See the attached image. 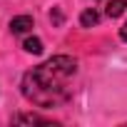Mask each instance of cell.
Masks as SVG:
<instances>
[{
	"instance_id": "cell-1",
	"label": "cell",
	"mask_w": 127,
	"mask_h": 127,
	"mask_svg": "<svg viewBox=\"0 0 127 127\" xmlns=\"http://www.w3.org/2000/svg\"><path fill=\"white\" fill-rule=\"evenodd\" d=\"M75 75H77V60L70 55H55L23 75L20 82L23 97L42 110L60 107L72 97Z\"/></svg>"
},
{
	"instance_id": "cell-2",
	"label": "cell",
	"mask_w": 127,
	"mask_h": 127,
	"mask_svg": "<svg viewBox=\"0 0 127 127\" xmlns=\"http://www.w3.org/2000/svg\"><path fill=\"white\" fill-rule=\"evenodd\" d=\"M10 30H13V35H25V32H30V30H32V18H30V15H18V18H13V20H10Z\"/></svg>"
},
{
	"instance_id": "cell-3",
	"label": "cell",
	"mask_w": 127,
	"mask_h": 127,
	"mask_svg": "<svg viewBox=\"0 0 127 127\" xmlns=\"http://www.w3.org/2000/svg\"><path fill=\"white\" fill-rule=\"evenodd\" d=\"M13 122L15 125H55L52 120H47V117H40V115H15L13 117Z\"/></svg>"
},
{
	"instance_id": "cell-4",
	"label": "cell",
	"mask_w": 127,
	"mask_h": 127,
	"mask_svg": "<svg viewBox=\"0 0 127 127\" xmlns=\"http://www.w3.org/2000/svg\"><path fill=\"white\" fill-rule=\"evenodd\" d=\"M125 10H127V0H110L107 8H105V15L107 18H120Z\"/></svg>"
},
{
	"instance_id": "cell-5",
	"label": "cell",
	"mask_w": 127,
	"mask_h": 127,
	"mask_svg": "<svg viewBox=\"0 0 127 127\" xmlns=\"http://www.w3.org/2000/svg\"><path fill=\"white\" fill-rule=\"evenodd\" d=\"M100 23V13L95 10V8H87L82 15H80V25L82 28H92V25H97Z\"/></svg>"
},
{
	"instance_id": "cell-6",
	"label": "cell",
	"mask_w": 127,
	"mask_h": 127,
	"mask_svg": "<svg viewBox=\"0 0 127 127\" xmlns=\"http://www.w3.org/2000/svg\"><path fill=\"white\" fill-rule=\"evenodd\" d=\"M23 47H25V52H32V55H40V52H42V40H40V37H25Z\"/></svg>"
},
{
	"instance_id": "cell-7",
	"label": "cell",
	"mask_w": 127,
	"mask_h": 127,
	"mask_svg": "<svg viewBox=\"0 0 127 127\" xmlns=\"http://www.w3.org/2000/svg\"><path fill=\"white\" fill-rule=\"evenodd\" d=\"M120 37H122V40H125V42H127V23H125V25H122V28H120Z\"/></svg>"
}]
</instances>
